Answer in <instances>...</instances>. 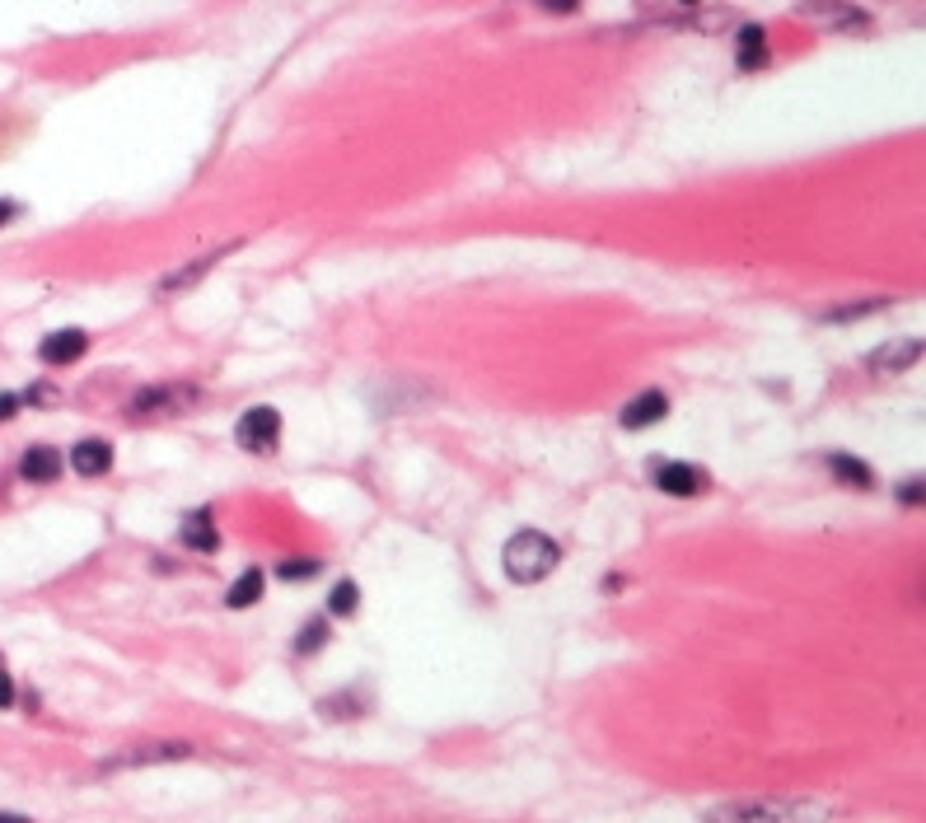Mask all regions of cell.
<instances>
[{"mask_svg": "<svg viewBox=\"0 0 926 823\" xmlns=\"http://www.w3.org/2000/svg\"><path fill=\"white\" fill-rule=\"evenodd\" d=\"M0 823H34V819H24V814H5V810H0Z\"/></svg>", "mask_w": 926, "mask_h": 823, "instance_id": "25", "label": "cell"}, {"mask_svg": "<svg viewBox=\"0 0 926 823\" xmlns=\"http://www.w3.org/2000/svg\"><path fill=\"white\" fill-rule=\"evenodd\" d=\"M183 543H187V548H197V552H215V548H221V534L211 529V515H207V510H201V515H187V520H183Z\"/></svg>", "mask_w": 926, "mask_h": 823, "instance_id": "14", "label": "cell"}, {"mask_svg": "<svg viewBox=\"0 0 926 823\" xmlns=\"http://www.w3.org/2000/svg\"><path fill=\"white\" fill-rule=\"evenodd\" d=\"M655 487L665 496H702L706 473L693 469V463H660V469H655Z\"/></svg>", "mask_w": 926, "mask_h": 823, "instance_id": "6", "label": "cell"}, {"mask_svg": "<svg viewBox=\"0 0 926 823\" xmlns=\"http://www.w3.org/2000/svg\"><path fill=\"white\" fill-rule=\"evenodd\" d=\"M323 641H328V627H323V623H305V627H300V641H295V650H300V656H309V650H323Z\"/></svg>", "mask_w": 926, "mask_h": 823, "instance_id": "19", "label": "cell"}, {"mask_svg": "<svg viewBox=\"0 0 926 823\" xmlns=\"http://www.w3.org/2000/svg\"><path fill=\"white\" fill-rule=\"evenodd\" d=\"M234 440H239L248 454H272L276 440H281V416L276 408H248L234 426Z\"/></svg>", "mask_w": 926, "mask_h": 823, "instance_id": "4", "label": "cell"}, {"mask_svg": "<svg viewBox=\"0 0 926 823\" xmlns=\"http://www.w3.org/2000/svg\"><path fill=\"white\" fill-rule=\"evenodd\" d=\"M85 347H89V337L81 328H61L52 337H42L38 356H42L47 365H71V361H81V356H85Z\"/></svg>", "mask_w": 926, "mask_h": 823, "instance_id": "7", "label": "cell"}, {"mask_svg": "<svg viewBox=\"0 0 926 823\" xmlns=\"http://www.w3.org/2000/svg\"><path fill=\"white\" fill-rule=\"evenodd\" d=\"M665 412H669V398H665V394H655V388H651V394H641V398H632V402H627L618 422H622L627 431H641V426H655V422H665Z\"/></svg>", "mask_w": 926, "mask_h": 823, "instance_id": "9", "label": "cell"}, {"mask_svg": "<svg viewBox=\"0 0 926 823\" xmlns=\"http://www.w3.org/2000/svg\"><path fill=\"white\" fill-rule=\"evenodd\" d=\"M323 562H313V557H291V562H281L276 566V576L281 581H309V576H319Z\"/></svg>", "mask_w": 926, "mask_h": 823, "instance_id": "18", "label": "cell"}, {"mask_svg": "<svg viewBox=\"0 0 926 823\" xmlns=\"http://www.w3.org/2000/svg\"><path fill=\"white\" fill-rule=\"evenodd\" d=\"M201 394L193 384H164V388H140L132 398V412L136 416H178L187 408H197Z\"/></svg>", "mask_w": 926, "mask_h": 823, "instance_id": "3", "label": "cell"}, {"mask_svg": "<svg viewBox=\"0 0 926 823\" xmlns=\"http://www.w3.org/2000/svg\"><path fill=\"white\" fill-rule=\"evenodd\" d=\"M71 469L81 477H103L108 469H113V445H108V440H81L71 449Z\"/></svg>", "mask_w": 926, "mask_h": 823, "instance_id": "10", "label": "cell"}, {"mask_svg": "<svg viewBox=\"0 0 926 823\" xmlns=\"http://www.w3.org/2000/svg\"><path fill=\"white\" fill-rule=\"evenodd\" d=\"M178 758H193V744H136V749H122L118 758H108L103 772H127V768H150V763H178Z\"/></svg>", "mask_w": 926, "mask_h": 823, "instance_id": "5", "label": "cell"}, {"mask_svg": "<svg viewBox=\"0 0 926 823\" xmlns=\"http://www.w3.org/2000/svg\"><path fill=\"white\" fill-rule=\"evenodd\" d=\"M917 487H922V483H917V477H913V483H903V491H899V501H913V506H917V501H922V491H917Z\"/></svg>", "mask_w": 926, "mask_h": 823, "instance_id": "24", "label": "cell"}, {"mask_svg": "<svg viewBox=\"0 0 926 823\" xmlns=\"http://www.w3.org/2000/svg\"><path fill=\"white\" fill-rule=\"evenodd\" d=\"M14 697H20V693H14V678H10L5 670H0V711H10V707H14Z\"/></svg>", "mask_w": 926, "mask_h": 823, "instance_id": "20", "label": "cell"}, {"mask_svg": "<svg viewBox=\"0 0 926 823\" xmlns=\"http://www.w3.org/2000/svg\"><path fill=\"white\" fill-rule=\"evenodd\" d=\"M828 469H834V477H842L847 487H875V469L871 463H861V459H852V454H828Z\"/></svg>", "mask_w": 926, "mask_h": 823, "instance_id": "13", "label": "cell"}, {"mask_svg": "<svg viewBox=\"0 0 926 823\" xmlns=\"http://www.w3.org/2000/svg\"><path fill=\"white\" fill-rule=\"evenodd\" d=\"M14 215H20V207H14V201H5V197H0V229H5V225L14 221Z\"/></svg>", "mask_w": 926, "mask_h": 823, "instance_id": "23", "label": "cell"}, {"mask_svg": "<svg viewBox=\"0 0 926 823\" xmlns=\"http://www.w3.org/2000/svg\"><path fill=\"white\" fill-rule=\"evenodd\" d=\"M734 61H740V71H758L767 61V28H758V24L740 28V38H734Z\"/></svg>", "mask_w": 926, "mask_h": 823, "instance_id": "12", "label": "cell"}, {"mask_svg": "<svg viewBox=\"0 0 926 823\" xmlns=\"http://www.w3.org/2000/svg\"><path fill=\"white\" fill-rule=\"evenodd\" d=\"M262 581H267V576H262L258 566H254V571H244V576L230 585L225 603H230V609H248V603H258V595H262Z\"/></svg>", "mask_w": 926, "mask_h": 823, "instance_id": "15", "label": "cell"}, {"mask_svg": "<svg viewBox=\"0 0 926 823\" xmlns=\"http://www.w3.org/2000/svg\"><path fill=\"white\" fill-rule=\"evenodd\" d=\"M683 5H693V0H683Z\"/></svg>", "mask_w": 926, "mask_h": 823, "instance_id": "26", "label": "cell"}, {"mask_svg": "<svg viewBox=\"0 0 926 823\" xmlns=\"http://www.w3.org/2000/svg\"><path fill=\"white\" fill-rule=\"evenodd\" d=\"M20 477H24V483H38V487L57 483V477H61V454H57V449H47V445L24 449V459H20Z\"/></svg>", "mask_w": 926, "mask_h": 823, "instance_id": "8", "label": "cell"}, {"mask_svg": "<svg viewBox=\"0 0 926 823\" xmlns=\"http://www.w3.org/2000/svg\"><path fill=\"white\" fill-rule=\"evenodd\" d=\"M539 5L553 14H571V10H580V0H539Z\"/></svg>", "mask_w": 926, "mask_h": 823, "instance_id": "21", "label": "cell"}, {"mask_svg": "<svg viewBox=\"0 0 926 823\" xmlns=\"http://www.w3.org/2000/svg\"><path fill=\"white\" fill-rule=\"evenodd\" d=\"M557 562H561V548L547 534H533V529L515 534L506 543V552H501V566H506V576L515 585H533V581L553 576Z\"/></svg>", "mask_w": 926, "mask_h": 823, "instance_id": "2", "label": "cell"}, {"mask_svg": "<svg viewBox=\"0 0 926 823\" xmlns=\"http://www.w3.org/2000/svg\"><path fill=\"white\" fill-rule=\"evenodd\" d=\"M215 258L221 253H211V258H197V262H187L183 272H174V276H164L160 282V290H183V286H193V282H201V276H207L211 267H215Z\"/></svg>", "mask_w": 926, "mask_h": 823, "instance_id": "16", "label": "cell"}, {"mask_svg": "<svg viewBox=\"0 0 926 823\" xmlns=\"http://www.w3.org/2000/svg\"><path fill=\"white\" fill-rule=\"evenodd\" d=\"M922 356V341L917 337H899V341H889V347L880 351H871L866 356V365L871 370H885V375H893V370H908Z\"/></svg>", "mask_w": 926, "mask_h": 823, "instance_id": "11", "label": "cell"}, {"mask_svg": "<svg viewBox=\"0 0 926 823\" xmlns=\"http://www.w3.org/2000/svg\"><path fill=\"white\" fill-rule=\"evenodd\" d=\"M328 609H333L337 618H351V613L360 609V589H356L351 581H342V585L333 589V595H328Z\"/></svg>", "mask_w": 926, "mask_h": 823, "instance_id": "17", "label": "cell"}, {"mask_svg": "<svg viewBox=\"0 0 926 823\" xmlns=\"http://www.w3.org/2000/svg\"><path fill=\"white\" fill-rule=\"evenodd\" d=\"M838 814V805L828 800H791V796H744L712 805L702 823H828Z\"/></svg>", "mask_w": 926, "mask_h": 823, "instance_id": "1", "label": "cell"}, {"mask_svg": "<svg viewBox=\"0 0 926 823\" xmlns=\"http://www.w3.org/2000/svg\"><path fill=\"white\" fill-rule=\"evenodd\" d=\"M14 412H20V398H14V394H0V422H10Z\"/></svg>", "mask_w": 926, "mask_h": 823, "instance_id": "22", "label": "cell"}]
</instances>
